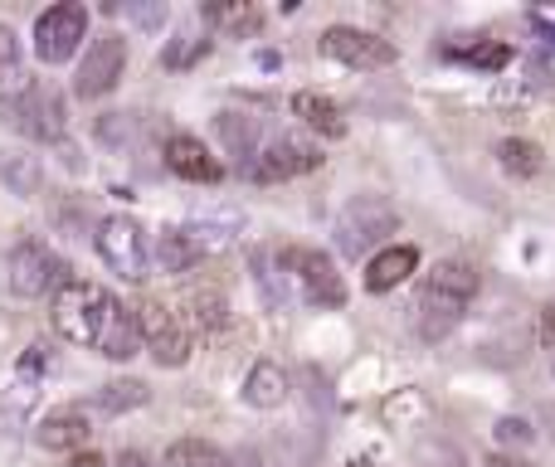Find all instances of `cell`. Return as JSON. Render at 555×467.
Masks as SVG:
<instances>
[{
  "label": "cell",
  "instance_id": "33",
  "mask_svg": "<svg viewBox=\"0 0 555 467\" xmlns=\"http://www.w3.org/2000/svg\"><path fill=\"white\" fill-rule=\"evenodd\" d=\"M230 467H263V463H259V453H254V449H244L240 458H230Z\"/></svg>",
  "mask_w": 555,
  "mask_h": 467
},
{
  "label": "cell",
  "instance_id": "17",
  "mask_svg": "<svg viewBox=\"0 0 555 467\" xmlns=\"http://www.w3.org/2000/svg\"><path fill=\"white\" fill-rule=\"evenodd\" d=\"M171 312L181 316L185 332H215V326H224V316H230V302H224L220 287H185Z\"/></svg>",
  "mask_w": 555,
  "mask_h": 467
},
{
  "label": "cell",
  "instance_id": "12",
  "mask_svg": "<svg viewBox=\"0 0 555 467\" xmlns=\"http://www.w3.org/2000/svg\"><path fill=\"white\" fill-rule=\"evenodd\" d=\"M127 74V39L122 35H98L93 44H88L83 64H78V78H74V93L78 98H107L117 83H122Z\"/></svg>",
  "mask_w": 555,
  "mask_h": 467
},
{
  "label": "cell",
  "instance_id": "36",
  "mask_svg": "<svg viewBox=\"0 0 555 467\" xmlns=\"http://www.w3.org/2000/svg\"><path fill=\"white\" fill-rule=\"evenodd\" d=\"M551 25H555V15H551Z\"/></svg>",
  "mask_w": 555,
  "mask_h": 467
},
{
  "label": "cell",
  "instance_id": "30",
  "mask_svg": "<svg viewBox=\"0 0 555 467\" xmlns=\"http://www.w3.org/2000/svg\"><path fill=\"white\" fill-rule=\"evenodd\" d=\"M531 439H537V433H531L527 419H512V414L507 419H498V443H517L521 449V443H531Z\"/></svg>",
  "mask_w": 555,
  "mask_h": 467
},
{
  "label": "cell",
  "instance_id": "13",
  "mask_svg": "<svg viewBox=\"0 0 555 467\" xmlns=\"http://www.w3.org/2000/svg\"><path fill=\"white\" fill-rule=\"evenodd\" d=\"M162 156H166V171H176L181 181H191V185H215L224 176V166L215 161L210 152H205L201 137H185V132L166 137Z\"/></svg>",
  "mask_w": 555,
  "mask_h": 467
},
{
  "label": "cell",
  "instance_id": "27",
  "mask_svg": "<svg viewBox=\"0 0 555 467\" xmlns=\"http://www.w3.org/2000/svg\"><path fill=\"white\" fill-rule=\"evenodd\" d=\"M449 59H459V64H468V68H488V74H502V68L512 64V44H502V39H488V44L449 49Z\"/></svg>",
  "mask_w": 555,
  "mask_h": 467
},
{
  "label": "cell",
  "instance_id": "28",
  "mask_svg": "<svg viewBox=\"0 0 555 467\" xmlns=\"http://www.w3.org/2000/svg\"><path fill=\"white\" fill-rule=\"evenodd\" d=\"M205 54H210V35H181V39H176V44L162 54V64H166V68H191L195 59H205Z\"/></svg>",
  "mask_w": 555,
  "mask_h": 467
},
{
  "label": "cell",
  "instance_id": "21",
  "mask_svg": "<svg viewBox=\"0 0 555 467\" xmlns=\"http://www.w3.org/2000/svg\"><path fill=\"white\" fill-rule=\"evenodd\" d=\"M498 161L507 176H517V181H531V176L546 171V152H541L537 142H527V137H507V142H498Z\"/></svg>",
  "mask_w": 555,
  "mask_h": 467
},
{
  "label": "cell",
  "instance_id": "16",
  "mask_svg": "<svg viewBox=\"0 0 555 467\" xmlns=\"http://www.w3.org/2000/svg\"><path fill=\"white\" fill-rule=\"evenodd\" d=\"M414 268H420V248L385 244L380 254H371V263H365V287H371V293H395L400 283H410Z\"/></svg>",
  "mask_w": 555,
  "mask_h": 467
},
{
  "label": "cell",
  "instance_id": "20",
  "mask_svg": "<svg viewBox=\"0 0 555 467\" xmlns=\"http://www.w3.org/2000/svg\"><path fill=\"white\" fill-rule=\"evenodd\" d=\"M220 142L230 146V156H240V161L249 166L263 146V122L249 113H220Z\"/></svg>",
  "mask_w": 555,
  "mask_h": 467
},
{
  "label": "cell",
  "instance_id": "23",
  "mask_svg": "<svg viewBox=\"0 0 555 467\" xmlns=\"http://www.w3.org/2000/svg\"><path fill=\"white\" fill-rule=\"evenodd\" d=\"M201 15H205V25L230 29L234 39H254L263 29V10L259 5H210V10H201Z\"/></svg>",
  "mask_w": 555,
  "mask_h": 467
},
{
  "label": "cell",
  "instance_id": "15",
  "mask_svg": "<svg viewBox=\"0 0 555 467\" xmlns=\"http://www.w3.org/2000/svg\"><path fill=\"white\" fill-rule=\"evenodd\" d=\"M88 414L83 410H54V414H44L39 419V429H35V443L44 453H83L88 449Z\"/></svg>",
  "mask_w": 555,
  "mask_h": 467
},
{
  "label": "cell",
  "instance_id": "24",
  "mask_svg": "<svg viewBox=\"0 0 555 467\" xmlns=\"http://www.w3.org/2000/svg\"><path fill=\"white\" fill-rule=\"evenodd\" d=\"M152 400V390H146V380H107L103 390L93 394V404L103 414H127V410H142V404Z\"/></svg>",
  "mask_w": 555,
  "mask_h": 467
},
{
  "label": "cell",
  "instance_id": "29",
  "mask_svg": "<svg viewBox=\"0 0 555 467\" xmlns=\"http://www.w3.org/2000/svg\"><path fill=\"white\" fill-rule=\"evenodd\" d=\"M15 74H20V39H15V29L0 25V83Z\"/></svg>",
  "mask_w": 555,
  "mask_h": 467
},
{
  "label": "cell",
  "instance_id": "5",
  "mask_svg": "<svg viewBox=\"0 0 555 467\" xmlns=\"http://www.w3.org/2000/svg\"><path fill=\"white\" fill-rule=\"evenodd\" d=\"M64 283H68V263L49 244H39V238H25L20 248H10V258H5V287L15 297H44V293H59Z\"/></svg>",
  "mask_w": 555,
  "mask_h": 467
},
{
  "label": "cell",
  "instance_id": "3",
  "mask_svg": "<svg viewBox=\"0 0 555 467\" xmlns=\"http://www.w3.org/2000/svg\"><path fill=\"white\" fill-rule=\"evenodd\" d=\"M390 234H400V210L385 195H356L341 210V220H336V248L346 258L375 254Z\"/></svg>",
  "mask_w": 555,
  "mask_h": 467
},
{
  "label": "cell",
  "instance_id": "2",
  "mask_svg": "<svg viewBox=\"0 0 555 467\" xmlns=\"http://www.w3.org/2000/svg\"><path fill=\"white\" fill-rule=\"evenodd\" d=\"M107 307H113V293L98 283H83V277H68L54 293V332L74 346H98V332L107 322Z\"/></svg>",
  "mask_w": 555,
  "mask_h": 467
},
{
  "label": "cell",
  "instance_id": "6",
  "mask_svg": "<svg viewBox=\"0 0 555 467\" xmlns=\"http://www.w3.org/2000/svg\"><path fill=\"white\" fill-rule=\"evenodd\" d=\"M83 39H88V5H78V0L49 5L44 15L35 20V59L39 64H68Z\"/></svg>",
  "mask_w": 555,
  "mask_h": 467
},
{
  "label": "cell",
  "instance_id": "19",
  "mask_svg": "<svg viewBox=\"0 0 555 467\" xmlns=\"http://www.w3.org/2000/svg\"><path fill=\"white\" fill-rule=\"evenodd\" d=\"M244 404L254 410H283L287 404V371L278 361H259L244 380Z\"/></svg>",
  "mask_w": 555,
  "mask_h": 467
},
{
  "label": "cell",
  "instance_id": "8",
  "mask_svg": "<svg viewBox=\"0 0 555 467\" xmlns=\"http://www.w3.org/2000/svg\"><path fill=\"white\" fill-rule=\"evenodd\" d=\"M317 166H322V146L302 142V137H273V142H263L259 156L244 166V176L259 185H278V181H293V176L317 171Z\"/></svg>",
  "mask_w": 555,
  "mask_h": 467
},
{
  "label": "cell",
  "instance_id": "18",
  "mask_svg": "<svg viewBox=\"0 0 555 467\" xmlns=\"http://www.w3.org/2000/svg\"><path fill=\"white\" fill-rule=\"evenodd\" d=\"M293 117H302V127H312L317 137H326V142H341L346 137V113L336 98L317 93V88H302V93L293 98Z\"/></svg>",
  "mask_w": 555,
  "mask_h": 467
},
{
  "label": "cell",
  "instance_id": "1",
  "mask_svg": "<svg viewBox=\"0 0 555 467\" xmlns=\"http://www.w3.org/2000/svg\"><path fill=\"white\" fill-rule=\"evenodd\" d=\"M478 287H482L478 268L463 263V258H443V263L424 277L420 302H414V326H420L424 341H443V336L468 316Z\"/></svg>",
  "mask_w": 555,
  "mask_h": 467
},
{
  "label": "cell",
  "instance_id": "35",
  "mask_svg": "<svg viewBox=\"0 0 555 467\" xmlns=\"http://www.w3.org/2000/svg\"><path fill=\"white\" fill-rule=\"evenodd\" d=\"M122 467H146V463H142V453H122Z\"/></svg>",
  "mask_w": 555,
  "mask_h": 467
},
{
  "label": "cell",
  "instance_id": "4",
  "mask_svg": "<svg viewBox=\"0 0 555 467\" xmlns=\"http://www.w3.org/2000/svg\"><path fill=\"white\" fill-rule=\"evenodd\" d=\"M0 117H5L15 132L35 137V142H59L68 127V107H64V93H59L54 83H29L20 88L15 98H10L5 107H0Z\"/></svg>",
  "mask_w": 555,
  "mask_h": 467
},
{
  "label": "cell",
  "instance_id": "11",
  "mask_svg": "<svg viewBox=\"0 0 555 467\" xmlns=\"http://www.w3.org/2000/svg\"><path fill=\"white\" fill-rule=\"evenodd\" d=\"M317 49H322L326 59H336V64L346 68H361V74H371V68H390L395 59V44L380 35H371V29H356V25H332L322 39H317Z\"/></svg>",
  "mask_w": 555,
  "mask_h": 467
},
{
  "label": "cell",
  "instance_id": "9",
  "mask_svg": "<svg viewBox=\"0 0 555 467\" xmlns=\"http://www.w3.org/2000/svg\"><path fill=\"white\" fill-rule=\"evenodd\" d=\"M93 244H98L103 263L113 268L117 277H127V283H142V277H146V234H142V224H137V220L113 215V220L98 224Z\"/></svg>",
  "mask_w": 555,
  "mask_h": 467
},
{
  "label": "cell",
  "instance_id": "25",
  "mask_svg": "<svg viewBox=\"0 0 555 467\" xmlns=\"http://www.w3.org/2000/svg\"><path fill=\"white\" fill-rule=\"evenodd\" d=\"M0 181L29 200V195H39V161L25 152H0Z\"/></svg>",
  "mask_w": 555,
  "mask_h": 467
},
{
  "label": "cell",
  "instance_id": "34",
  "mask_svg": "<svg viewBox=\"0 0 555 467\" xmlns=\"http://www.w3.org/2000/svg\"><path fill=\"white\" fill-rule=\"evenodd\" d=\"M488 467H531V463L527 458H492Z\"/></svg>",
  "mask_w": 555,
  "mask_h": 467
},
{
  "label": "cell",
  "instance_id": "31",
  "mask_svg": "<svg viewBox=\"0 0 555 467\" xmlns=\"http://www.w3.org/2000/svg\"><path fill=\"white\" fill-rule=\"evenodd\" d=\"M541 341H546V351H551V375H555V302L546 307V316H541Z\"/></svg>",
  "mask_w": 555,
  "mask_h": 467
},
{
  "label": "cell",
  "instance_id": "26",
  "mask_svg": "<svg viewBox=\"0 0 555 467\" xmlns=\"http://www.w3.org/2000/svg\"><path fill=\"white\" fill-rule=\"evenodd\" d=\"M162 467H230V458H224L215 443H205V439H181V443L166 449Z\"/></svg>",
  "mask_w": 555,
  "mask_h": 467
},
{
  "label": "cell",
  "instance_id": "32",
  "mask_svg": "<svg viewBox=\"0 0 555 467\" xmlns=\"http://www.w3.org/2000/svg\"><path fill=\"white\" fill-rule=\"evenodd\" d=\"M68 467H103V453H93V449H88V453H74V463H68Z\"/></svg>",
  "mask_w": 555,
  "mask_h": 467
},
{
  "label": "cell",
  "instance_id": "10",
  "mask_svg": "<svg viewBox=\"0 0 555 467\" xmlns=\"http://www.w3.org/2000/svg\"><path fill=\"white\" fill-rule=\"evenodd\" d=\"M278 268L302 283V297L312 307H341L346 302L341 273H336V263L326 254H317V248H283V254H278Z\"/></svg>",
  "mask_w": 555,
  "mask_h": 467
},
{
  "label": "cell",
  "instance_id": "22",
  "mask_svg": "<svg viewBox=\"0 0 555 467\" xmlns=\"http://www.w3.org/2000/svg\"><path fill=\"white\" fill-rule=\"evenodd\" d=\"M156 258H162L166 273H191L195 263H205V254L195 248L191 230H166L162 238H156Z\"/></svg>",
  "mask_w": 555,
  "mask_h": 467
},
{
  "label": "cell",
  "instance_id": "7",
  "mask_svg": "<svg viewBox=\"0 0 555 467\" xmlns=\"http://www.w3.org/2000/svg\"><path fill=\"white\" fill-rule=\"evenodd\" d=\"M137 322H142V351H152V361L162 371H181L195 351V336L181 326V316L166 302H142L137 307Z\"/></svg>",
  "mask_w": 555,
  "mask_h": 467
},
{
  "label": "cell",
  "instance_id": "14",
  "mask_svg": "<svg viewBox=\"0 0 555 467\" xmlns=\"http://www.w3.org/2000/svg\"><path fill=\"white\" fill-rule=\"evenodd\" d=\"M93 351L107 355V361H132V355L142 351V322H137V312L127 302H117V297H113L107 322H103V332H98Z\"/></svg>",
  "mask_w": 555,
  "mask_h": 467
}]
</instances>
